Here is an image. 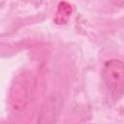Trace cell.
I'll list each match as a JSON object with an SVG mask.
<instances>
[{"instance_id":"obj_3","label":"cell","mask_w":124,"mask_h":124,"mask_svg":"<svg viewBox=\"0 0 124 124\" xmlns=\"http://www.w3.org/2000/svg\"><path fill=\"white\" fill-rule=\"evenodd\" d=\"M62 99L58 95H51L43 105L37 124H55L62 108Z\"/></svg>"},{"instance_id":"obj_1","label":"cell","mask_w":124,"mask_h":124,"mask_svg":"<svg viewBox=\"0 0 124 124\" xmlns=\"http://www.w3.org/2000/svg\"><path fill=\"white\" fill-rule=\"evenodd\" d=\"M124 68L119 59H110L103 67V78L105 84L114 100H118L123 94L124 85Z\"/></svg>"},{"instance_id":"obj_2","label":"cell","mask_w":124,"mask_h":124,"mask_svg":"<svg viewBox=\"0 0 124 124\" xmlns=\"http://www.w3.org/2000/svg\"><path fill=\"white\" fill-rule=\"evenodd\" d=\"M32 87L33 83L31 77L22 75L15 80L10 91V103L15 108L19 109L25 106L32 92Z\"/></svg>"}]
</instances>
